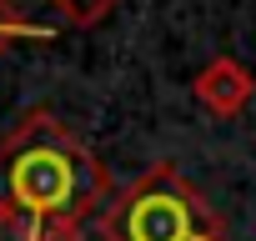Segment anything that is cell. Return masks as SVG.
<instances>
[{
    "label": "cell",
    "instance_id": "obj_1",
    "mask_svg": "<svg viewBox=\"0 0 256 241\" xmlns=\"http://www.w3.org/2000/svg\"><path fill=\"white\" fill-rule=\"evenodd\" d=\"M110 196L106 166L50 110H30L0 141V216L86 221Z\"/></svg>",
    "mask_w": 256,
    "mask_h": 241
},
{
    "label": "cell",
    "instance_id": "obj_2",
    "mask_svg": "<svg viewBox=\"0 0 256 241\" xmlns=\"http://www.w3.org/2000/svg\"><path fill=\"white\" fill-rule=\"evenodd\" d=\"M100 241H231L206 196L176 171L151 166L100 206Z\"/></svg>",
    "mask_w": 256,
    "mask_h": 241
},
{
    "label": "cell",
    "instance_id": "obj_3",
    "mask_svg": "<svg viewBox=\"0 0 256 241\" xmlns=\"http://www.w3.org/2000/svg\"><path fill=\"white\" fill-rule=\"evenodd\" d=\"M191 90H196V100L211 110V116H241L246 106H251V96H256V76L241 66V60H231V56H216V60H206L201 66V76L191 80Z\"/></svg>",
    "mask_w": 256,
    "mask_h": 241
},
{
    "label": "cell",
    "instance_id": "obj_4",
    "mask_svg": "<svg viewBox=\"0 0 256 241\" xmlns=\"http://www.w3.org/2000/svg\"><path fill=\"white\" fill-rule=\"evenodd\" d=\"M0 241H80V221H46V216H0Z\"/></svg>",
    "mask_w": 256,
    "mask_h": 241
},
{
    "label": "cell",
    "instance_id": "obj_5",
    "mask_svg": "<svg viewBox=\"0 0 256 241\" xmlns=\"http://www.w3.org/2000/svg\"><path fill=\"white\" fill-rule=\"evenodd\" d=\"M26 40L46 46V40H56V30L40 26V20H26V16L10 6V0H0V56H6L10 46H26Z\"/></svg>",
    "mask_w": 256,
    "mask_h": 241
},
{
    "label": "cell",
    "instance_id": "obj_6",
    "mask_svg": "<svg viewBox=\"0 0 256 241\" xmlns=\"http://www.w3.org/2000/svg\"><path fill=\"white\" fill-rule=\"evenodd\" d=\"M50 6L70 20V26H80V30H90V26H100L116 6H120V0H50Z\"/></svg>",
    "mask_w": 256,
    "mask_h": 241
}]
</instances>
